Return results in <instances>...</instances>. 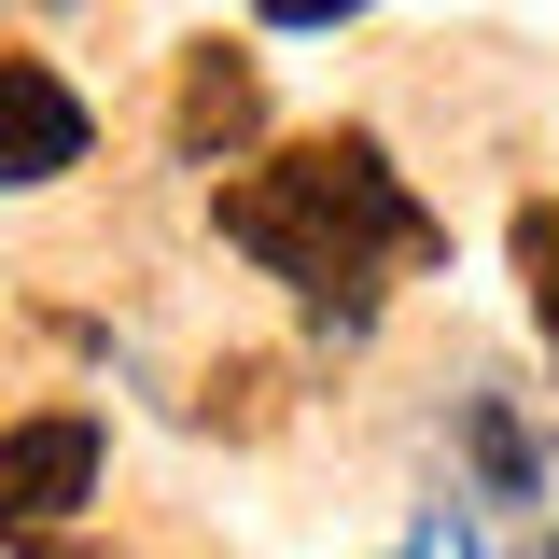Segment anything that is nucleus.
Returning a JSON list of instances; mask_svg holds the SVG:
<instances>
[{
	"mask_svg": "<svg viewBox=\"0 0 559 559\" xmlns=\"http://www.w3.org/2000/svg\"><path fill=\"white\" fill-rule=\"evenodd\" d=\"M210 210H224V238H238L266 280H294V308H308V322H336V336L378 322V266H364L336 224L294 197V168H210Z\"/></svg>",
	"mask_w": 559,
	"mask_h": 559,
	"instance_id": "f257e3e1",
	"label": "nucleus"
},
{
	"mask_svg": "<svg viewBox=\"0 0 559 559\" xmlns=\"http://www.w3.org/2000/svg\"><path fill=\"white\" fill-rule=\"evenodd\" d=\"M98 476H112V433L84 406H43L0 433V503H14V532H43V518H70V503H98Z\"/></svg>",
	"mask_w": 559,
	"mask_h": 559,
	"instance_id": "f03ea898",
	"label": "nucleus"
},
{
	"mask_svg": "<svg viewBox=\"0 0 559 559\" xmlns=\"http://www.w3.org/2000/svg\"><path fill=\"white\" fill-rule=\"evenodd\" d=\"M168 127H182L197 168H224V154H252V127H266V84L224 57V43H197V57H182V112H168Z\"/></svg>",
	"mask_w": 559,
	"mask_h": 559,
	"instance_id": "7ed1b4c3",
	"label": "nucleus"
},
{
	"mask_svg": "<svg viewBox=\"0 0 559 559\" xmlns=\"http://www.w3.org/2000/svg\"><path fill=\"white\" fill-rule=\"evenodd\" d=\"M0 98H14V182H70L84 168V98L43 57H0Z\"/></svg>",
	"mask_w": 559,
	"mask_h": 559,
	"instance_id": "20e7f679",
	"label": "nucleus"
},
{
	"mask_svg": "<svg viewBox=\"0 0 559 559\" xmlns=\"http://www.w3.org/2000/svg\"><path fill=\"white\" fill-rule=\"evenodd\" d=\"M462 448H476L489 503H532V489H546V462H532V433H518V406H503V392H476V406H462Z\"/></svg>",
	"mask_w": 559,
	"mask_h": 559,
	"instance_id": "39448f33",
	"label": "nucleus"
},
{
	"mask_svg": "<svg viewBox=\"0 0 559 559\" xmlns=\"http://www.w3.org/2000/svg\"><path fill=\"white\" fill-rule=\"evenodd\" d=\"M518 280H532V322H546V349H559V197L518 210Z\"/></svg>",
	"mask_w": 559,
	"mask_h": 559,
	"instance_id": "423d86ee",
	"label": "nucleus"
},
{
	"mask_svg": "<svg viewBox=\"0 0 559 559\" xmlns=\"http://www.w3.org/2000/svg\"><path fill=\"white\" fill-rule=\"evenodd\" d=\"M392 559H489V546H476V532H462V518H419V532H406V546H392Z\"/></svg>",
	"mask_w": 559,
	"mask_h": 559,
	"instance_id": "0eeeda50",
	"label": "nucleus"
},
{
	"mask_svg": "<svg viewBox=\"0 0 559 559\" xmlns=\"http://www.w3.org/2000/svg\"><path fill=\"white\" fill-rule=\"evenodd\" d=\"M252 14H266V28H349L364 0H252Z\"/></svg>",
	"mask_w": 559,
	"mask_h": 559,
	"instance_id": "6e6552de",
	"label": "nucleus"
},
{
	"mask_svg": "<svg viewBox=\"0 0 559 559\" xmlns=\"http://www.w3.org/2000/svg\"><path fill=\"white\" fill-rule=\"evenodd\" d=\"M14 559H43V532H14Z\"/></svg>",
	"mask_w": 559,
	"mask_h": 559,
	"instance_id": "1a4fd4ad",
	"label": "nucleus"
}]
</instances>
